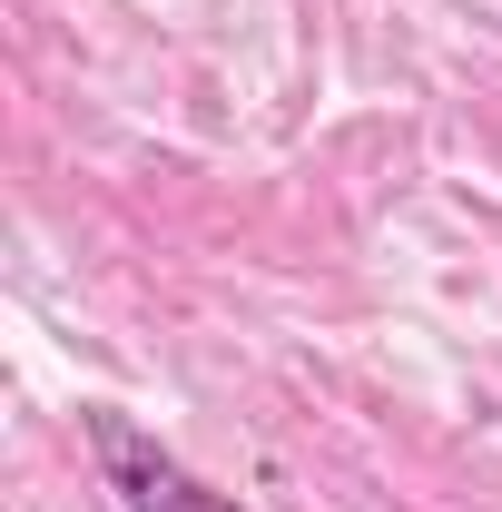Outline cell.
<instances>
[{
  "instance_id": "1",
  "label": "cell",
  "mask_w": 502,
  "mask_h": 512,
  "mask_svg": "<svg viewBox=\"0 0 502 512\" xmlns=\"http://www.w3.org/2000/svg\"><path fill=\"white\" fill-rule=\"evenodd\" d=\"M89 444H99V473H109V493H119L128 512H247L237 493L197 483L168 444H148L128 414H89Z\"/></svg>"
}]
</instances>
